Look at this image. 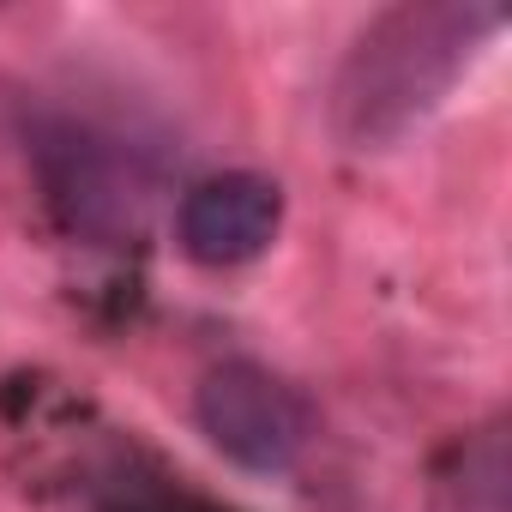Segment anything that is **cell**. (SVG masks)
Here are the masks:
<instances>
[{
    "label": "cell",
    "instance_id": "1",
    "mask_svg": "<svg viewBox=\"0 0 512 512\" xmlns=\"http://www.w3.org/2000/svg\"><path fill=\"white\" fill-rule=\"evenodd\" d=\"M500 7L470 0H410L380 13L332 79V127L350 151H386L422 127L494 37Z\"/></svg>",
    "mask_w": 512,
    "mask_h": 512
},
{
    "label": "cell",
    "instance_id": "2",
    "mask_svg": "<svg viewBox=\"0 0 512 512\" xmlns=\"http://www.w3.org/2000/svg\"><path fill=\"white\" fill-rule=\"evenodd\" d=\"M31 151H37L43 187H49V199L73 235L115 247V241L145 229L157 181L133 145H121L115 133H97L85 121H49Z\"/></svg>",
    "mask_w": 512,
    "mask_h": 512
},
{
    "label": "cell",
    "instance_id": "3",
    "mask_svg": "<svg viewBox=\"0 0 512 512\" xmlns=\"http://www.w3.org/2000/svg\"><path fill=\"white\" fill-rule=\"evenodd\" d=\"M193 416H199V434L241 470H260V476H278L290 470L308 440H314V410L308 398L278 380L272 368L260 362H223L199 380L193 392Z\"/></svg>",
    "mask_w": 512,
    "mask_h": 512
},
{
    "label": "cell",
    "instance_id": "4",
    "mask_svg": "<svg viewBox=\"0 0 512 512\" xmlns=\"http://www.w3.org/2000/svg\"><path fill=\"white\" fill-rule=\"evenodd\" d=\"M284 229V187L253 175V169H229V175H205L181 193L175 211V241L193 266H247L278 241Z\"/></svg>",
    "mask_w": 512,
    "mask_h": 512
},
{
    "label": "cell",
    "instance_id": "5",
    "mask_svg": "<svg viewBox=\"0 0 512 512\" xmlns=\"http://www.w3.org/2000/svg\"><path fill=\"white\" fill-rule=\"evenodd\" d=\"M428 512H506V440H500V428H482L458 452V464H452V476H440Z\"/></svg>",
    "mask_w": 512,
    "mask_h": 512
}]
</instances>
